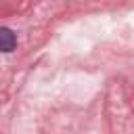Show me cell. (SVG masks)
Masks as SVG:
<instances>
[{"label":"cell","mask_w":134,"mask_h":134,"mask_svg":"<svg viewBox=\"0 0 134 134\" xmlns=\"http://www.w3.org/2000/svg\"><path fill=\"white\" fill-rule=\"evenodd\" d=\"M17 44V38L15 34L8 29V27H0V52H10Z\"/></svg>","instance_id":"6da1fadb"}]
</instances>
